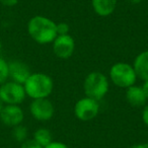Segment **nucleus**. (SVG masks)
Wrapping results in <instances>:
<instances>
[{
    "label": "nucleus",
    "instance_id": "f8f14e48",
    "mask_svg": "<svg viewBox=\"0 0 148 148\" xmlns=\"http://www.w3.org/2000/svg\"><path fill=\"white\" fill-rule=\"evenodd\" d=\"M133 68L138 78L142 81L148 80V50L136 56L133 62Z\"/></svg>",
    "mask_w": 148,
    "mask_h": 148
},
{
    "label": "nucleus",
    "instance_id": "7ed1b4c3",
    "mask_svg": "<svg viewBox=\"0 0 148 148\" xmlns=\"http://www.w3.org/2000/svg\"><path fill=\"white\" fill-rule=\"evenodd\" d=\"M109 79L105 74L99 71H93L85 77L83 82L85 97L99 101L109 92Z\"/></svg>",
    "mask_w": 148,
    "mask_h": 148
},
{
    "label": "nucleus",
    "instance_id": "f257e3e1",
    "mask_svg": "<svg viewBox=\"0 0 148 148\" xmlns=\"http://www.w3.org/2000/svg\"><path fill=\"white\" fill-rule=\"evenodd\" d=\"M27 29L29 37L40 45L52 44L58 36L57 23L44 15L32 17L27 23Z\"/></svg>",
    "mask_w": 148,
    "mask_h": 148
},
{
    "label": "nucleus",
    "instance_id": "b1692460",
    "mask_svg": "<svg viewBox=\"0 0 148 148\" xmlns=\"http://www.w3.org/2000/svg\"><path fill=\"white\" fill-rule=\"evenodd\" d=\"M3 106H4V103H2V101H1V99H0V112H1V110H2Z\"/></svg>",
    "mask_w": 148,
    "mask_h": 148
},
{
    "label": "nucleus",
    "instance_id": "a211bd4d",
    "mask_svg": "<svg viewBox=\"0 0 148 148\" xmlns=\"http://www.w3.org/2000/svg\"><path fill=\"white\" fill-rule=\"evenodd\" d=\"M69 25L66 23H57V33L59 35H68L69 34Z\"/></svg>",
    "mask_w": 148,
    "mask_h": 148
},
{
    "label": "nucleus",
    "instance_id": "ddd939ff",
    "mask_svg": "<svg viewBox=\"0 0 148 148\" xmlns=\"http://www.w3.org/2000/svg\"><path fill=\"white\" fill-rule=\"evenodd\" d=\"M95 12L101 17L111 15L117 7V0H91Z\"/></svg>",
    "mask_w": 148,
    "mask_h": 148
},
{
    "label": "nucleus",
    "instance_id": "4be33fe9",
    "mask_svg": "<svg viewBox=\"0 0 148 148\" xmlns=\"http://www.w3.org/2000/svg\"><path fill=\"white\" fill-rule=\"evenodd\" d=\"M141 87H142V89H143L144 93H145L146 97H147V99H148V80L143 81V84L141 85Z\"/></svg>",
    "mask_w": 148,
    "mask_h": 148
},
{
    "label": "nucleus",
    "instance_id": "4468645a",
    "mask_svg": "<svg viewBox=\"0 0 148 148\" xmlns=\"http://www.w3.org/2000/svg\"><path fill=\"white\" fill-rule=\"evenodd\" d=\"M33 139L38 144H40L42 147H45V146H47L48 144H50L53 141V136H52V133L49 129H47V128H39L34 133Z\"/></svg>",
    "mask_w": 148,
    "mask_h": 148
},
{
    "label": "nucleus",
    "instance_id": "39448f33",
    "mask_svg": "<svg viewBox=\"0 0 148 148\" xmlns=\"http://www.w3.org/2000/svg\"><path fill=\"white\" fill-rule=\"evenodd\" d=\"M27 97L23 84L7 80L0 85V99L4 105H21Z\"/></svg>",
    "mask_w": 148,
    "mask_h": 148
},
{
    "label": "nucleus",
    "instance_id": "dca6fc26",
    "mask_svg": "<svg viewBox=\"0 0 148 148\" xmlns=\"http://www.w3.org/2000/svg\"><path fill=\"white\" fill-rule=\"evenodd\" d=\"M9 80L8 62L2 57H0V85Z\"/></svg>",
    "mask_w": 148,
    "mask_h": 148
},
{
    "label": "nucleus",
    "instance_id": "1a4fd4ad",
    "mask_svg": "<svg viewBox=\"0 0 148 148\" xmlns=\"http://www.w3.org/2000/svg\"><path fill=\"white\" fill-rule=\"evenodd\" d=\"M52 45L55 56L63 60L69 59L75 51V41L69 34L57 36Z\"/></svg>",
    "mask_w": 148,
    "mask_h": 148
},
{
    "label": "nucleus",
    "instance_id": "5701e85b",
    "mask_svg": "<svg viewBox=\"0 0 148 148\" xmlns=\"http://www.w3.org/2000/svg\"><path fill=\"white\" fill-rule=\"evenodd\" d=\"M130 3H132V4H139V3H141L143 0H129Z\"/></svg>",
    "mask_w": 148,
    "mask_h": 148
},
{
    "label": "nucleus",
    "instance_id": "6e6552de",
    "mask_svg": "<svg viewBox=\"0 0 148 148\" xmlns=\"http://www.w3.org/2000/svg\"><path fill=\"white\" fill-rule=\"evenodd\" d=\"M25 112L19 105H4L0 112V122L6 127L13 128L23 124Z\"/></svg>",
    "mask_w": 148,
    "mask_h": 148
},
{
    "label": "nucleus",
    "instance_id": "0eeeda50",
    "mask_svg": "<svg viewBox=\"0 0 148 148\" xmlns=\"http://www.w3.org/2000/svg\"><path fill=\"white\" fill-rule=\"evenodd\" d=\"M29 113L35 120L40 122L49 121L55 113L54 105L49 99H32L29 105Z\"/></svg>",
    "mask_w": 148,
    "mask_h": 148
},
{
    "label": "nucleus",
    "instance_id": "2eb2a0df",
    "mask_svg": "<svg viewBox=\"0 0 148 148\" xmlns=\"http://www.w3.org/2000/svg\"><path fill=\"white\" fill-rule=\"evenodd\" d=\"M11 135L12 138L18 143H23L25 140L27 139V136H29V130L25 126H23V124L18 126H15L12 128V131H11Z\"/></svg>",
    "mask_w": 148,
    "mask_h": 148
},
{
    "label": "nucleus",
    "instance_id": "f3484780",
    "mask_svg": "<svg viewBox=\"0 0 148 148\" xmlns=\"http://www.w3.org/2000/svg\"><path fill=\"white\" fill-rule=\"evenodd\" d=\"M21 148H44L38 144L34 139H27L25 142L21 143Z\"/></svg>",
    "mask_w": 148,
    "mask_h": 148
},
{
    "label": "nucleus",
    "instance_id": "6ab92c4d",
    "mask_svg": "<svg viewBox=\"0 0 148 148\" xmlns=\"http://www.w3.org/2000/svg\"><path fill=\"white\" fill-rule=\"evenodd\" d=\"M44 148H69L65 143L59 141H52L50 144H48L47 146H45Z\"/></svg>",
    "mask_w": 148,
    "mask_h": 148
},
{
    "label": "nucleus",
    "instance_id": "423d86ee",
    "mask_svg": "<svg viewBox=\"0 0 148 148\" xmlns=\"http://www.w3.org/2000/svg\"><path fill=\"white\" fill-rule=\"evenodd\" d=\"M99 101L90 97H82L74 106V115L78 120L83 122L95 119L99 113Z\"/></svg>",
    "mask_w": 148,
    "mask_h": 148
},
{
    "label": "nucleus",
    "instance_id": "9d476101",
    "mask_svg": "<svg viewBox=\"0 0 148 148\" xmlns=\"http://www.w3.org/2000/svg\"><path fill=\"white\" fill-rule=\"evenodd\" d=\"M8 72L9 80L21 83V84H25L27 79L32 74L27 64L19 60H13L8 62Z\"/></svg>",
    "mask_w": 148,
    "mask_h": 148
},
{
    "label": "nucleus",
    "instance_id": "aec40b11",
    "mask_svg": "<svg viewBox=\"0 0 148 148\" xmlns=\"http://www.w3.org/2000/svg\"><path fill=\"white\" fill-rule=\"evenodd\" d=\"M142 121L148 127V103H146L142 110Z\"/></svg>",
    "mask_w": 148,
    "mask_h": 148
},
{
    "label": "nucleus",
    "instance_id": "393cba45",
    "mask_svg": "<svg viewBox=\"0 0 148 148\" xmlns=\"http://www.w3.org/2000/svg\"><path fill=\"white\" fill-rule=\"evenodd\" d=\"M2 48H3V46H2V42L0 41V54H1V52H2Z\"/></svg>",
    "mask_w": 148,
    "mask_h": 148
},
{
    "label": "nucleus",
    "instance_id": "412c9836",
    "mask_svg": "<svg viewBox=\"0 0 148 148\" xmlns=\"http://www.w3.org/2000/svg\"><path fill=\"white\" fill-rule=\"evenodd\" d=\"M0 3L4 6L7 7H12L18 3V0H0Z\"/></svg>",
    "mask_w": 148,
    "mask_h": 148
},
{
    "label": "nucleus",
    "instance_id": "f03ea898",
    "mask_svg": "<svg viewBox=\"0 0 148 148\" xmlns=\"http://www.w3.org/2000/svg\"><path fill=\"white\" fill-rule=\"evenodd\" d=\"M27 97L32 99H48L53 92V79L46 73H32L23 84Z\"/></svg>",
    "mask_w": 148,
    "mask_h": 148
},
{
    "label": "nucleus",
    "instance_id": "20e7f679",
    "mask_svg": "<svg viewBox=\"0 0 148 148\" xmlns=\"http://www.w3.org/2000/svg\"><path fill=\"white\" fill-rule=\"evenodd\" d=\"M109 75L112 82L121 88L132 86L138 79L133 65L125 62H118L114 64L110 69Z\"/></svg>",
    "mask_w": 148,
    "mask_h": 148
},
{
    "label": "nucleus",
    "instance_id": "9b49d317",
    "mask_svg": "<svg viewBox=\"0 0 148 148\" xmlns=\"http://www.w3.org/2000/svg\"><path fill=\"white\" fill-rule=\"evenodd\" d=\"M126 99L134 108L144 107L148 101L142 87L136 84L126 88Z\"/></svg>",
    "mask_w": 148,
    "mask_h": 148
}]
</instances>
